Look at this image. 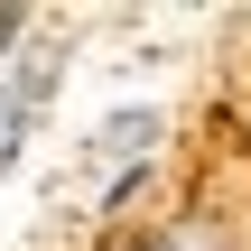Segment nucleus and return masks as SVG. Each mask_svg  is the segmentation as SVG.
<instances>
[{
  "label": "nucleus",
  "mask_w": 251,
  "mask_h": 251,
  "mask_svg": "<svg viewBox=\"0 0 251 251\" xmlns=\"http://www.w3.org/2000/svg\"><path fill=\"white\" fill-rule=\"evenodd\" d=\"M56 75H65V56H47V47H37V56H28V75H9V84L28 93V112H47V93H56Z\"/></svg>",
  "instance_id": "obj_4"
},
{
  "label": "nucleus",
  "mask_w": 251,
  "mask_h": 251,
  "mask_svg": "<svg viewBox=\"0 0 251 251\" xmlns=\"http://www.w3.org/2000/svg\"><path fill=\"white\" fill-rule=\"evenodd\" d=\"M112 251H158V242H112Z\"/></svg>",
  "instance_id": "obj_6"
},
{
  "label": "nucleus",
  "mask_w": 251,
  "mask_h": 251,
  "mask_svg": "<svg viewBox=\"0 0 251 251\" xmlns=\"http://www.w3.org/2000/svg\"><path fill=\"white\" fill-rule=\"evenodd\" d=\"M28 121H37V112H28V93H19V84H0V168H19V149H28Z\"/></svg>",
  "instance_id": "obj_3"
},
{
  "label": "nucleus",
  "mask_w": 251,
  "mask_h": 251,
  "mask_svg": "<svg viewBox=\"0 0 251 251\" xmlns=\"http://www.w3.org/2000/svg\"><path fill=\"white\" fill-rule=\"evenodd\" d=\"M149 140H158V112H112V121L84 140V158H93V168H130V158H149Z\"/></svg>",
  "instance_id": "obj_1"
},
{
  "label": "nucleus",
  "mask_w": 251,
  "mask_h": 251,
  "mask_svg": "<svg viewBox=\"0 0 251 251\" xmlns=\"http://www.w3.org/2000/svg\"><path fill=\"white\" fill-rule=\"evenodd\" d=\"M19 37H28V9H0V56H9Z\"/></svg>",
  "instance_id": "obj_5"
},
{
  "label": "nucleus",
  "mask_w": 251,
  "mask_h": 251,
  "mask_svg": "<svg viewBox=\"0 0 251 251\" xmlns=\"http://www.w3.org/2000/svg\"><path fill=\"white\" fill-rule=\"evenodd\" d=\"M158 251H233V233H224V214H177L158 233Z\"/></svg>",
  "instance_id": "obj_2"
}]
</instances>
